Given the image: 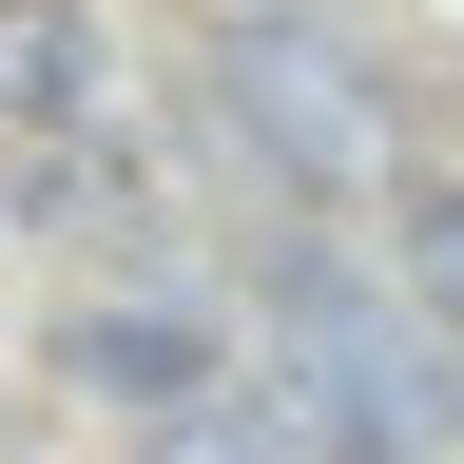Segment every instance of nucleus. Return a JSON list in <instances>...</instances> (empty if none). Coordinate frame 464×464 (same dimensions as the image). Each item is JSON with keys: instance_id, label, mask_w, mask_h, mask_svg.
<instances>
[{"instance_id": "nucleus-1", "label": "nucleus", "mask_w": 464, "mask_h": 464, "mask_svg": "<svg viewBox=\"0 0 464 464\" xmlns=\"http://www.w3.org/2000/svg\"><path fill=\"white\" fill-rule=\"evenodd\" d=\"M213 116L252 136L290 194H348V174H387V97L348 78L329 39H271V20H232V58H213Z\"/></svg>"}, {"instance_id": "nucleus-2", "label": "nucleus", "mask_w": 464, "mask_h": 464, "mask_svg": "<svg viewBox=\"0 0 464 464\" xmlns=\"http://www.w3.org/2000/svg\"><path fill=\"white\" fill-rule=\"evenodd\" d=\"M58 368H78L97 406H136V426H174V406H213L232 348H213L194 310H58Z\"/></svg>"}, {"instance_id": "nucleus-3", "label": "nucleus", "mask_w": 464, "mask_h": 464, "mask_svg": "<svg viewBox=\"0 0 464 464\" xmlns=\"http://www.w3.org/2000/svg\"><path fill=\"white\" fill-rule=\"evenodd\" d=\"M97 116V20L78 0H0V136H78Z\"/></svg>"}, {"instance_id": "nucleus-4", "label": "nucleus", "mask_w": 464, "mask_h": 464, "mask_svg": "<svg viewBox=\"0 0 464 464\" xmlns=\"http://www.w3.org/2000/svg\"><path fill=\"white\" fill-rule=\"evenodd\" d=\"M387 271H406V310L464 348V174H406L387 194Z\"/></svg>"}, {"instance_id": "nucleus-5", "label": "nucleus", "mask_w": 464, "mask_h": 464, "mask_svg": "<svg viewBox=\"0 0 464 464\" xmlns=\"http://www.w3.org/2000/svg\"><path fill=\"white\" fill-rule=\"evenodd\" d=\"M155 464H310V426H290V406H174V426H155Z\"/></svg>"}, {"instance_id": "nucleus-6", "label": "nucleus", "mask_w": 464, "mask_h": 464, "mask_svg": "<svg viewBox=\"0 0 464 464\" xmlns=\"http://www.w3.org/2000/svg\"><path fill=\"white\" fill-rule=\"evenodd\" d=\"M310 464H426L387 426V368H329V426H310Z\"/></svg>"}]
</instances>
